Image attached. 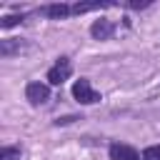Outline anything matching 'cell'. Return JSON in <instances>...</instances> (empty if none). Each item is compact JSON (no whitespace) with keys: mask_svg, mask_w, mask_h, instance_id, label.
Returning <instances> with one entry per match:
<instances>
[{"mask_svg":"<svg viewBox=\"0 0 160 160\" xmlns=\"http://www.w3.org/2000/svg\"><path fill=\"white\" fill-rule=\"evenodd\" d=\"M70 92H72V98H75L80 105H95V102H100V92H98V90L92 88V82L85 80V78L75 80Z\"/></svg>","mask_w":160,"mask_h":160,"instance_id":"1","label":"cell"},{"mask_svg":"<svg viewBox=\"0 0 160 160\" xmlns=\"http://www.w3.org/2000/svg\"><path fill=\"white\" fill-rule=\"evenodd\" d=\"M70 75H72V62H70V58L62 55V58H58V60L50 65L45 80H48V85H62Z\"/></svg>","mask_w":160,"mask_h":160,"instance_id":"2","label":"cell"},{"mask_svg":"<svg viewBox=\"0 0 160 160\" xmlns=\"http://www.w3.org/2000/svg\"><path fill=\"white\" fill-rule=\"evenodd\" d=\"M25 100L30 102V105H45L48 100H50V85L48 82H40V80H30L28 85H25Z\"/></svg>","mask_w":160,"mask_h":160,"instance_id":"3","label":"cell"},{"mask_svg":"<svg viewBox=\"0 0 160 160\" xmlns=\"http://www.w3.org/2000/svg\"><path fill=\"white\" fill-rule=\"evenodd\" d=\"M35 12L42 15V18H48V20H68L72 15V5H68V2H50V5L38 8Z\"/></svg>","mask_w":160,"mask_h":160,"instance_id":"4","label":"cell"},{"mask_svg":"<svg viewBox=\"0 0 160 160\" xmlns=\"http://www.w3.org/2000/svg\"><path fill=\"white\" fill-rule=\"evenodd\" d=\"M115 30H118V25H115L112 20L100 18V20H95V22L90 25V38H92V40H110V38L115 35Z\"/></svg>","mask_w":160,"mask_h":160,"instance_id":"5","label":"cell"},{"mask_svg":"<svg viewBox=\"0 0 160 160\" xmlns=\"http://www.w3.org/2000/svg\"><path fill=\"white\" fill-rule=\"evenodd\" d=\"M108 155H110V160H142V155L132 145H125V142H110Z\"/></svg>","mask_w":160,"mask_h":160,"instance_id":"6","label":"cell"},{"mask_svg":"<svg viewBox=\"0 0 160 160\" xmlns=\"http://www.w3.org/2000/svg\"><path fill=\"white\" fill-rule=\"evenodd\" d=\"M25 48H28L25 40H20V38H5V40H0V58H12V55H18Z\"/></svg>","mask_w":160,"mask_h":160,"instance_id":"7","label":"cell"},{"mask_svg":"<svg viewBox=\"0 0 160 160\" xmlns=\"http://www.w3.org/2000/svg\"><path fill=\"white\" fill-rule=\"evenodd\" d=\"M102 8H110V2H75L72 5V15H82V12L102 10Z\"/></svg>","mask_w":160,"mask_h":160,"instance_id":"8","label":"cell"},{"mask_svg":"<svg viewBox=\"0 0 160 160\" xmlns=\"http://www.w3.org/2000/svg\"><path fill=\"white\" fill-rule=\"evenodd\" d=\"M20 22H25V15L20 12V15H2L0 18V28L2 30H10V28H15V25H20Z\"/></svg>","mask_w":160,"mask_h":160,"instance_id":"9","label":"cell"},{"mask_svg":"<svg viewBox=\"0 0 160 160\" xmlns=\"http://www.w3.org/2000/svg\"><path fill=\"white\" fill-rule=\"evenodd\" d=\"M20 155H22V150L18 145H5L0 150V160H20Z\"/></svg>","mask_w":160,"mask_h":160,"instance_id":"10","label":"cell"},{"mask_svg":"<svg viewBox=\"0 0 160 160\" xmlns=\"http://www.w3.org/2000/svg\"><path fill=\"white\" fill-rule=\"evenodd\" d=\"M142 160H160V145H150L142 150Z\"/></svg>","mask_w":160,"mask_h":160,"instance_id":"11","label":"cell"},{"mask_svg":"<svg viewBox=\"0 0 160 160\" xmlns=\"http://www.w3.org/2000/svg\"><path fill=\"white\" fill-rule=\"evenodd\" d=\"M75 120H80V118H78V115H65V118H58L52 125H55V128H60V125H72Z\"/></svg>","mask_w":160,"mask_h":160,"instance_id":"12","label":"cell"}]
</instances>
